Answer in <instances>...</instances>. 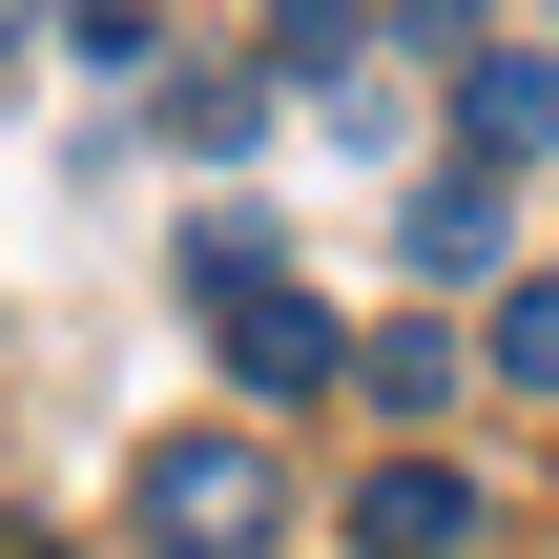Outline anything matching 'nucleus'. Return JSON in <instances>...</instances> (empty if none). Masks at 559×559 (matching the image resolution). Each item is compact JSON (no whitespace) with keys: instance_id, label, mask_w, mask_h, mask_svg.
I'll use <instances>...</instances> for the list:
<instances>
[{"instance_id":"nucleus-6","label":"nucleus","mask_w":559,"mask_h":559,"mask_svg":"<svg viewBox=\"0 0 559 559\" xmlns=\"http://www.w3.org/2000/svg\"><path fill=\"white\" fill-rule=\"evenodd\" d=\"M415 270H498V187H477V166L415 187Z\"/></svg>"},{"instance_id":"nucleus-5","label":"nucleus","mask_w":559,"mask_h":559,"mask_svg":"<svg viewBox=\"0 0 559 559\" xmlns=\"http://www.w3.org/2000/svg\"><path fill=\"white\" fill-rule=\"evenodd\" d=\"M477 373H498V394H539V415H559V270H519V290L477 311Z\"/></svg>"},{"instance_id":"nucleus-4","label":"nucleus","mask_w":559,"mask_h":559,"mask_svg":"<svg viewBox=\"0 0 559 559\" xmlns=\"http://www.w3.org/2000/svg\"><path fill=\"white\" fill-rule=\"evenodd\" d=\"M353 559H477V477H436V456L353 477Z\"/></svg>"},{"instance_id":"nucleus-1","label":"nucleus","mask_w":559,"mask_h":559,"mask_svg":"<svg viewBox=\"0 0 559 559\" xmlns=\"http://www.w3.org/2000/svg\"><path fill=\"white\" fill-rule=\"evenodd\" d=\"M124 519H145L166 559H270L290 539V477H270V436H166Z\"/></svg>"},{"instance_id":"nucleus-8","label":"nucleus","mask_w":559,"mask_h":559,"mask_svg":"<svg viewBox=\"0 0 559 559\" xmlns=\"http://www.w3.org/2000/svg\"><path fill=\"white\" fill-rule=\"evenodd\" d=\"M539 62H559V21H539Z\"/></svg>"},{"instance_id":"nucleus-3","label":"nucleus","mask_w":559,"mask_h":559,"mask_svg":"<svg viewBox=\"0 0 559 559\" xmlns=\"http://www.w3.org/2000/svg\"><path fill=\"white\" fill-rule=\"evenodd\" d=\"M456 145H477V187H498L519 145H559V62L539 41H477V62H456Z\"/></svg>"},{"instance_id":"nucleus-7","label":"nucleus","mask_w":559,"mask_h":559,"mask_svg":"<svg viewBox=\"0 0 559 559\" xmlns=\"http://www.w3.org/2000/svg\"><path fill=\"white\" fill-rule=\"evenodd\" d=\"M353 373H373V415H436V394H456V332H373Z\"/></svg>"},{"instance_id":"nucleus-2","label":"nucleus","mask_w":559,"mask_h":559,"mask_svg":"<svg viewBox=\"0 0 559 559\" xmlns=\"http://www.w3.org/2000/svg\"><path fill=\"white\" fill-rule=\"evenodd\" d=\"M207 332H228V373H249V394H332V373H353V332H332V311H311L290 270H249V290H228Z\"/></svg>"}]
</instances>
